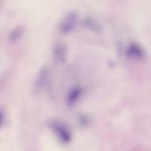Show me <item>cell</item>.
<instances>
[{
	"mask_svg": "<svg viewBox=\"0 0 151 151\" xmlns=\"http://www.w3.org/2000/svg\"><path fill=\"white\" fill-rule=\"evenodd\" d=\"M50 128L55 134L58 138L63 143H69L72 140V134L68 127L61 122L58 120H52L49 123Z\"/></svg>",
	"mask_w": 151,
	"mask_h": 151,
	"instance_id": "cell-1",
	"label": "cell"
},
{
	"mask_svg": "<svg viewBox=\"0 0 151 151\" xmlns=\"http://www.w3.org/2000/svg\"><path fill=\"white\" fill-rule=\"evenodd\" d=\"M78 22V13L75 11H70L63 17L60 24V30L62 33H69L74 30Z\"/></svg>",
	"mask_w": 151,
	"mask_h": 151,
	"instance_id": "cell-2",
	"label": "cell"
},
{
	"mask_svg": "<svg viewBox=\"0 0 151 151\" xmlns=\"http://www.w3.org/2000/svg\"><path fill=\"white\" fill-rule=\"evenodd\" d=\"M50 72L47 66H44L38 72V75L35 78V88L38 91H41L47 86L50 80Z\"/></svg>",
	"mask_w": 151,
	"mask_h": 151,
	"instance_id": "cell-3",
	"label": "cell"
},
{
	"mask_svg": "<svg viewBox=\"0 0 151 151\" xmlns=\"http://www.w3.org/2000/svg\"><path fill=\"white\" fill-rule=\"evenodd\" d=\"M126 54L129 58L137 59V60L144 58L145 55V53L142 47H140L137 43H131L128 46L126 50Z\"/></svg>",
	"mask_w": 151,
	"mask_h": 151,
	"instance_id": "cell-4",
	"label": "cell"
},
{
	"mask_svg": "<svg viewBox=\"0 0 151 151\" xmlns=\"http://www.w3.org/2000/svg\"><path fill=\"white\" fill-rule=\"evenodd\" d=\"M55 58L58 61H63L66 58V48L64 44H58L54 48Z\"/></svg>",
	"mask_w": 151,
	"mask_h": 151,
	"instance_id": "cell-5",
	"label": "cell"
},
{
	"mask_svg": "<svg viewBox=\"0 0 151 151\" xmlns=\"http://www.w3.org/2000/svg\"><path fill=\"white\" fill-rule=\"evenodd\" d=\"M83 94V89L80 87H75L74 88L72 91L69 92V95H68L67 102L68 104L72 106V105L75 104L79 98L81 97V94Z\"/></svg>",
	"mask_w": 151,
	"mask_h": 151,
	"instance_id": "cell-6",
	"label": "cell"
},
{
	"mask_svg": "<svg viewBox=\"0 0 151 151\" xmlns=\"http://www.w3.org/2000/svg\"><path fill=\"white\" fill-rule=\"evenodd\" d=\"M83 24L87 28L90 29L91 30L97 32H100L103 30L101 24L99 23L95 19H91V18H87L83 21Z\"/></svg>",
	"mask_w": 151,
	"mask_h": 151,
	"instance_id": "cell-7",
	"label": "cell"
},
{
	"mask_svg": "<svg viewBox=\"0 0 151 151\" xmlns=\"http://www.w3.org/2000/svg\"><path fill=\"white\" fill-rule=\"evenodd\" d=\"M22 33H23V29L22 27L15 28L10 34V41L11 42H15V41H18L22 37Z\"/></svg>",
	"mask_w": 151,
	"mask_h": 151,
	"instance_id": "cell-8",
	"label": "cell"
},
{
	"mask_svg": "<svg viewBox=\"0 0 151 151\" xmlns=\"http://www.w3.org/2000/svg\"><path fill=\"white\" fill-rule=\"evenodd\" d=\"M4 111L0 109V128H1V125H2L3 122H4Z\"/></svg>",
	"mask_w": 151,
	"mask_h": 151,
	"instance_id": "cell-9",
	"label": "cell"
}]
</instances>
